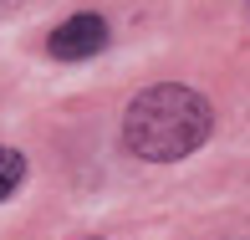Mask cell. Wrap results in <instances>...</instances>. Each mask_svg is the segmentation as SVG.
I'll return each instance as SVG.
<instances>
[{"label": "cell", "mask_w": 250, "mask_h": 240, "mask_svg": "<svg viewBox=\"0 0 250 240\" xmlns=\"http://www.w3.org/2000/svg\"><path fill=\"white\" fill-rule=\"evenodd\" d=\"M21 179H26V158L16 148H0V199H10L21 189Z\"/></svg>", "instance_id": "3957f363"}, {"label": "cell", "mask_w": 250, "mask_h": 240, "mask_svg": "<svg viewBox=\"0 0 250 240\" xmlns=\"http://www.w3.org/2000/svg\"><path fill=\"white\" fill-rule=\"evenodd\" d=\"M21 5V0H0V16H10V10H16Z\"/></svg>", "instance_id": "277c9868"}, {"label": "cell", "mask_w": 250, "mask_h": 240, "mask_svg": "<svg viewBox=\"0 0 250 240\" xmlns=\"http://www.w3.org/2000/svg\"><path fill=\"white\" fill-rule=\"evenodd\" d=\"M51 56H62V62H87V56H97L102 46H107V21L102 16H72V21H62V26L51 31Z\"/></svg>", "instance_id": "7a4b0ae2"}, {"label": "cell", "mask_w": 250, "mask_h": 240, "mask_svg": "<svg viewBox=\"0 0 250 240\" xmlns=\"http://www.w3.org/2000/svg\"><path fill=\"white\" fill-rule=\"evenodd\" d=\"M209 128H214L209 102L179 82L138 92L123 112V143H128V153L148 158V164H174V158L194 153L209 138Z\"/></svg>", "instance_id": "6da1fadb"}]
</instances>
